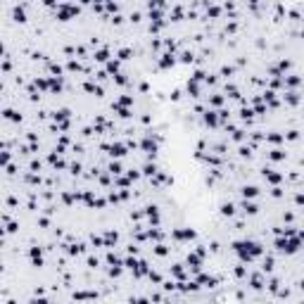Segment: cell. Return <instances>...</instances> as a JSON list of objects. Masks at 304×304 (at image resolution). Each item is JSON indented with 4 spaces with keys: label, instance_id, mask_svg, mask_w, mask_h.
Here are the masks:
<instances>
[{
    "label": "cell",
    "instance_id": "obj_1",
    "mask_svg": "<svg viewBox=\"0 0 304 304\" xmlns=\"http://www.w3.org/2000/svg\"><path fill=\"white\" fill-rule=\"evenodd\" d=\"M247 287H250L252 292H264L266 290V276L257 268V271H250V276H247Z\"/></svg>",
    "mask_w": 304,
    "mask_h": 304
},
{
    "label": "cell",
    "instance_id": "obj_2",
    "mask_svg": "<svg viewBox=\"0 0 304 304\" xmlns=\"http://www.w3.org/2000/svg\"><path fill=\"white\" fill-rule=\"evenodd\" d=\"M276 266H278V259H276V252L268 250L264 257H262V264H259V271L264 273V276H273L276 273Z\"/></svg>",
    "mask_w": 304,
    "mask_h": 304
},
{
    "label": "cell",
    "instance_id": "obj_3",
    "mask_svg": "<svg viewBox=\"0 0 304 304\" xmlns=\"http://www.w3.org/2000/svg\"><path fill=\"white\" fill-rule=\"evenodd\" d=\"M238 195L243 197V200H259V197L264 195V190H262L257 183H243V185L238 188Z\"/></svg>",
    "mask_w": 304,
    "mask_h": 304
},
{
    "label": "cell",
    "instance_id": "obj_4",
    "mask_svg": "<svg viewBox=\"0 0 304 304\" xmlns=\"http://www.w3.org/2000/svg\"><path fill=\"white\" fill-rule=\"evenodd\" d=\"M90 60H93L95 64H102V67H105L109 60H112V45H109V43H105L102 48H98V50L93 53V57H90Z\"/></svg>",
    "mask_w": 304,
    "mask_h": 304
},
{
    "label": "cell",
    "instance_id": "obj_5",
    "mask_svg": "<svg viewBox=\"0 0 304 304\" xmlns=\"http://www.w3.org/2000/svg\"><path fill=\"white\" fill-rule=\"evenodd\" d=\"M202 124H204V128H214V131H221V122H219V112L216 109H207L202 117Z\"/></svg>",
    "mask_w": 304,
    "mask_h": 304
},
{
    "label": "cell",
    "instance_id": "obj_6",
    "mask_svg": "<svg viewBox=\"0 0 304 304\" xmlns=\"http://www.w3.org/2000/svg\"><path fill=\"white\" fill-rule=\"evenodd\" d=\"M290 157L287 147H268L266 150V162H285Z\"/></svg>",
    "mask_w": 304,
    "mask_h": 304
},
{
    "label": "cell",
    "instance_id": "obj_7",
    "mask_svg": "<svg viewBox=\"0 0 304 304\" xmlns=\"http://www.w3.org/2000/svg\"><path fill=\"white\" fill-rule=\"evenodd\" d=\"M197 62V53L195 48H183L179 53V64H183V67H190V64H195Z\"/></svg>",
    "mask_w": 304,
    "mask_h": 304
},
{
    "label": "cell",
    "instance_id": "obj_8",
    "mask_svg": "<svg viewBox=\"0 0 304 304\" xmlns=\"http://www.w3.org/2000/svg\"><path fill=\"white\" fill-rule=\"evenodd\" d=\"M102 69H105V72H107L109 76H112V79H114V76H117V74H122V72H124V64H122V62H119V60H117V57H112V60H109L107 64H105V67H102Z\"/></svg>",
    "mask_w": 304,
    "mask_h": 304
},
{
    "label": "cell",
    "instance_id": "obj_9",
    "mask_svg": "<svg viewBox=\"0 0 304 304\" xmlns=\"http://www.w3.org/2000/svg\"><path fill=\"white\" fill-rule=\"evenodd\" d=\"M150 252H152V257H157V259L171 257V247H169L166 243H157V245H152V247H150Z\"/></svg>",
    "mask_w": 304,
    "mask_h": 304
},
{
    "label": "cell",
    "instance_id": "obj_10",
    "mask_svg": "<svg viewBox=\"0 0 304 304\" xmlns=\"http://www.w3.org/2000/svg\"><path fill=\"white\" fill-rule=\"evenodd\" d=\"M86 268L88 271H100L102 268V259L98 254H86Z\"/></svg>",
    "mask_w": 304,
    "mask_h": 304
}]
</instances>
